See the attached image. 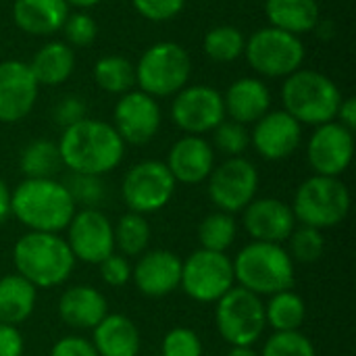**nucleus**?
<instances>
[{"instance_id":"1","label":"nucleus","mask_w":356,"mask_h":356,"mask_svg":"<svg viewBox=\"0 0 356 356\" xmlns=\"http://www.w3.org/2000/svg\"><path fill=\"white\" fill-rule=\"evenodd\" d=\"M63 167L71 173L106 175L115 171L125 156V142L106 121L86 117L79 123L65 127L56 142Z\"/></svg>"},{"instance_id":"2","label":"nucleus","mask_w":356,"mask_h":356,"mask_svg":"<svg viewBox=\"0 0 356 356\" xmlns=\"http://www.w3.org/2000/svg\"><path fill=\"white\" fill-rule=\"evenodd\" d=\"M77 207L63 181L54 177L25 179L10 190V215L27 232L60 234L67 229Z\"/></svg>"},{"instance_id":"3","label":"nucleus","mask_w":356,"mask_h":356,"mask_svg":"<svg viewBox=\"0 0 356 356\" xmlns=\"http://www.w3.org/2000/svg\"><path fill=\"white\" fill-rule=\"evenodd\" d=\"M13 265L35 290H50L69 282L77 261L60 234L27 232L13 246Z\"/></svg>"},{"instance_id":"4","label":"nucleus","mask_w":356,"mask_h":356,"mask_svg":"<svg viewBox=\"0 0 356 356\" xmlns=\"http://www.w3.org/2000/svg\"><path fill=\"white\" fill-rule=\"evenodd\" d=\"M232 263L236 286L261 298L294 288L296 263L292 261L284 244L252 240L244 248H240Z\"/></svg>"},{"instance_id":"5","label":"nucleus","mask_w":356,"mask_h":356,"mask_svg":"<svg viewBox=\"0 0 356 356\" xmlns=\"http://www.w3.org/2000/svg\"><path fill=\"white\" fill-rule=\"evenodd\" d=\"M342 92L332 77L315 69H298L282 83V104L300 125H323L336 121Z\"/></svg>"},{"instance_id":"6","label":"nucleus","mask_w":356,"mask_h":356,"mask_svg":"<svg viewBox=\"0 0 356 356\" xmlns=\"http://www.w3.org/2000/svg\"><path fill=\"white\" fill-rule=\"evenodd\" d=\"M290 207L296 223L325 232L348 217L350 192L340 177L311 175L298 186Z\"/></svg>"},{"instance_id":"7","label":"nucleus","mask_w":356,"mask_h":356,"mask_svg":"<svg viewBox=\"0 0 356 356\" xmlns=\"http://www.w3.org/2000/svg\"><path fill=\"white\" fill-rule=\"evenodd\" d=\"M134 67L136 83L152 98L175 96L192 77L190 52L181 44L169 40L148 46Z\"/></svg>"},{"instance_id":"8","label":"nucleus","mask_w":356,"mask_h":356,"mask_svg":"<svg viewBox=\"0 0 356 356\" xmlns=\"http://www.w3.org/2000/svg\"><path fill=\"white\" fill-rule=\"evenodd\" d=\"M244 56L261 79H286L302 69L307 48L298 35L267 25L246 38Z\"/></svg>"},{"instance_id":"9","label":"nucleus","mask_w":356,"mask_h":356,"mask_svg":"<svg viewBox=\"0 0 356 356\" xmlns=\"http://www.w3.org/2000/svg\"><path fill=\"white\" fill-rule=\"evenodd\" d=\"M215 327L229 346H254L267 330L263 298L234 286L215 302Z\"/></svg>"},{"instance_id":"10","label":"nucleus","mask_w":356,"mask_h":356,"mask_svg":"<svg viewBox=\"0 0 356 356\" xmlns=\"http://www.w3.org/2000/svg\"><path fill=\"white\" fill-rule=\"evenodd\" d=\"M177 181L163 161H140L127 169L121 181V198L131 213L152 215L163 211L175 196Z\"/></svg>"},{"instance_id":"11","label":"nucleus","mask_w":356,"mask_h":356,"mask_svg":"<svg viewBox=\"0 0 356 356\" xmlns=\"http://www.w3.org/2000/svg\"><path fill=\"white\" fill-rule=\"evenodd\" d=\"M234 286V263L225 252L198 248L186 261H181L179 288L194 302L215 305Z\"/></svg>"},{"instance_id":"12","label":"nucleus","mask_w":356,"mask_h":356,"mask_svg":"<svg viewBox=\"0 0 356 356\" xmlns=\"http://www.w3.org/2000/svg\"><path fill=\"white\" fill-rule=\"evenodd\" d=\"M259 181V169L252 161L244 156H232L221 165H215L207 179V192L217 211L236 215L257 198Z\"/></svg>"},{"instance_id":"13","label":"nucleus","mask_w":356,"mask_h":356,"mask_svg":"<svg viewBox=\"0 0 356 356\" xmlns=\"http://www.w3.org/2000/svg\"><path fill=\"white\" fill-rule=\"evenodd\" d=\"M171 119L184 134L204 136L227 119L223 94L211 86L188 83L173 96Z\"/></svg>"},{"instance_id":"14","label":"nucleus","mask_w":356,"mask_h":356,"mask_svg":"<svg viewBox=\"0 0 356 356\" xmlns=\"http://www.w3.org/2000/svg\"><path fill=\"white\" fill-rule=\"evenodd\" d=\"M161 123L163 113L156 98L144 94L142 90H129L119 96L111 125L125 146H144L159 134Z\"/></svg>"},{"instance_id":"15","label":"nucleus","mask_w":356,"mask_h":356,"mask_svg":"<svg viewBox=\"0 0 356 356\" xmlns=\"http://www.w3.org/2000/svg\"><path fill=\"white\" fill-rule=\"evenodd\" d=\"M67 244L75 261L98 265L115 252V234L111 219L100 209L75 211L67 225Z\"/></svg>"},{"instance_id":"16","label":"nucleus","mask_w":356,"mask_h":356,"mask_svg":"<svg viewBox=\"0 0 356 356\" xmlns=\"http://www.w3.org/2000/svg\"><path fill=\"white\" fill-rule=\"evenodd\" d=\"M355 156V131L338 121L317 125L307 144V161L315 175L340 177Z\"/></svg>"},{"instance_id":"17","label":"nucleus","mask_w":356,"mask_h":356,"mask_svg":"<svg viewBox=\"0 0 356 356\" xmlns=\"http://www.w3.org/2000/svg\"><path fill=\"white\" fill-rule=\"evenodd\" d=\"M250 129V146L265 161H286L302 144V125L284 108L265 113Z\"/></svg>"},{"instance_id":"18","label":"nucleus","mask_w":356,"mask_h":356,"mask_svg":"<svg viewBox=\"0 0 356 356\" xmlns=\"http://www.w3.org/2000/svg\"><path fill=\"white\" fill-rule=\"evenodd\" d=\"M40 86L29 65L17 58L0 60V123H19L38 100Z\"/></svg>"},{"instance_id":"19","label":"nucleus","mask_w":356,"mask_h":356,"mask_svg":"<svg viewBox=\"0 0 356 356\" xmlns=\"http://www.w3.org/2000/svg\"><path fill=\"white\" fill-rule=\"evenodd\" d=\"M242 225L254 242L284 244L298 223L288 202L280 198H254L242 211Z\"/></svg>"},{"instance_id":"20","label":"nucleus","mask_w":356,"mask_h":356,"mask_svg":"<svg viewBox=\"0 0 356 356\" xmlns=\"http://www.w3.org/2000/svg\"><path fill=\"white\" fill-rule=\"evenodd\" d=\"M181 259L165 248L146 250L131 265V282L148 298H165L179 288Z\"/></svg>"},{"instance_id":"21","label":"nucleus","mask_w":356,"mask_h":356,"mask_svg":"<svg viewBox=\"0 0 356 356\" xmlns=\"http://www.w3.org/2000/svg\"><path fill=\"white\" fill-rule=\"evenodd\" d=\"M177 184L198 186L209 179L215 169V148L204 136H181L165 161Z\"/></svg>"},{"instance_id":"22","label":"nucleus","mask_w":356,"mask_h":356,"mask_svg":"<svg viewBox=\"0 0 356 356\" xmlns=\"http://www.w3.org/2000/svg\"><path fill=\"white\" fill-rule=\"evenodd\" d=\"M106 315L108 300L94 286H71L58 298V317L71 330L92 332Z\"/></svg>"},{"instance_id":"23","label":"nucleus","mask_w":356,"mask_h":356,"mask_svg":"<svg viewBox=\"0 0 356 356\" xmlns=\"http://www.w3.org/2000/svg\"><path fill=\"white\" fill-rule=\"evenodd\" d=\"M225 117L250 125L271 111V90L261 77H240L223 94Z\"/></svg>"},{"instance_id":"24","label":"nucleus","mask_w":356,"mask_h":356,"mask_svg":"<svg viewBox=\"0 0 356 356\" xmlns=\"http://www.w3.org/2000/svg\"><path fill=\"white\" fill-rule=\"evenodd\" d=\"M92 346L98 356H140L142 334L138 325L121 313H108L92 330Z\"/></svg>"},{"instance_id":"25","label":"nucleus","mask_w":356,"mask_h":356,"mask_svg":"<svg viewBox=\"0 0 356 356\" xmlns=\"http://www.w3.org/2000/svg\"><path fill=\"white\" fill-rule=\"evenodd\" d=\"M69 13L71 8L65 0H15L13 4L15 25L23 33L38 38H48L60 31Z\"/></svg>"},{"instance_id":"26","label":"nucleus","mask_w":356,"mask_h":356,"mask_svg":"<svg viewBox=\"0 0 356 356\" xmlns=\"http://www.w3.org/2000/svg\"><path fill=\"white\" fill-rule=\"evenodd\" d=\"M38 86H60L75 71V50L63 40L46 42L27 63Z\"/></svg>"},{"instance_id":"27","label":"nucleus","mask_w":356,"mask_h":356,"mask_svg":"<svg viewBox=\"0 0 356 356\" xmlns=\"http://www.w3.org/2000/svg\"><path fill=\"white\" fill-rule=\"evenodd\" d=\"M265 17L271 27L300 38L315 31L321 8L317 0H265Z\"/></svg>"},{"instance_id":"28","label":"nucleus","mask_w":356,"mask_h":356,"mask_svg":"<svg viewBox=\"0 0 356 356\" xmlns=\"http://www.w3.org/2000/svg\"><path fill=\"white\" fill-rule=\"evenodd\" d=\"M38 302V290L17 273L0 277V323L19 327L25 323Z\"/></svg>"},{"instance_id":"29","label":"nucleus","mask_w":356,"mask_h":356,"mask_svg":"<svg viewBox=\"0 0 356 356\" xmlns=\"http://www.w3.org/2000/svg\"><path fill=\"white\" fill-rule=\"evenodd\" d=\"M265 321L273 332H300L307 321V302L294 290H284L265 302Z\"/></svg>"},{"instance_id":"30","label":"nucleus","mask_w":356,"mask_h":356,"mask_svg":"<svg viewBox=\"0 0 356 356\" xmlns=\"http://www.w3.org/2000/svg\"><path fill=\"white\" fill-rule=\"evenodd\" d=\"M63 167L60 152L56 142L40 138L31 140L27 146H23L19 154V171L25 179H44L54 177Z\"/></svg>"},{"instance_id":"31","label":"nucleus","mask_w":356,"mask_h":356,"mask_svg":"<svg viewBox=\"0 0 356 356\" xmlns=\"http://www.w3.org/2000/svg\"><path fill=\"white\" fill-rule=\"evenodd\" d=\"M113 234H115V252L127 259L140 257L142 252H146L150 238H152L148 219L131 211L119 217V221L113 225Z\"/></svg>"},{"instance_id":"32","label":"nucleus","mask_w":356,"mask_h":356,"mask_svg":"<svg viewBox=\"0 0 356 356\" xmlns=\"http://www.w3.org/2000/svg\"><path fill=\"white\" fill-rule=\"evenodd\" d=\"M94 81L100 90L108 94H125L136 83V67L129 58L121 54L100 56L94 65Z\"/></svg>"},{"instance_id":"33","label":"nucleus","mask_w":356,"mask_h":356,"mask_svg":"<svg viewBox=\"0 0 356 356\" xmlns=\"http://www.w3.org/2000/svg\"><path fill=\"white\" fill-rule=\"evenodd\" d=\"M246 38L236 25H215L202 40V50L213 63H234L244 56Z\"/></svg>"},{"instance_id":"34","label":"nucleus","mask_w":356,"mask_h":356,"mask_svg":"<svg viewBox=\"0 0 356 356\" xmlns=\"http://www.w3.org/2000/svg\"><path fill=\"white\" fill-rule=\"evenodd\" d=\"M238 238V221L234 215L215 211L207 215L198 225V242L200 248L213 252H227V248Z\"/></svg>"},{"instance_id":"35","label":"nucleus","mask_w":356,"mask_h":356,"mask_svg":"<svg viewBox=\"0 0 356 356\" xmlns=\"http://www.w3.org/2000/svg\"><path fill=\"white\" fill-rule=\"evenodd\" d=\"M290 248H286L292 257L294 263L302 265H313L317 263L323 252H325V238L321 229L307 227V225H296L292 236L288 238Z\"/></svg>"},{"instance_id":"36","label":"nucleus","mask_w":356,"mask_h":356,"mask_svg":"<svg viewBox=\"0 0 356 356\" xmlns=\"http://www.w3.org/2000/svg\"><path fill=\"white\" fill-rule=\"evenodd\" d=\"M261 356H317L315 344L302 332H273L263 348Z\"/></svg>"},{"instance_id":"37","label":"nucleus","mask_w":356,"mask_h":356,"mask_svg":"<svg viewBox=\"0 0 356 356\" xmlns=\"http://www.w3.org/2000/svg\"><path fill=\"white\" fill-rule=\"evenodd\" d=\"M248 146H250V129L242 123L223 119L213 129V148L225 154L227 159L242 156L248 150Z\"/></svg>"},{"instance_id":"38","label":"nucleus","mask_w":356,"mask_h":356,"mask_svg":"<svg viewBox=\"0 0 356 356\" xmlns=\"http://www.w3.org/2000/svg\"><path fill=\"white\" fill-rule=\"evenodd\" d=\"M63 184L69 190L75 207L98 209L106 198V186L102 184V177H98V175L71 173V177Z\"/></svg>"},{"instance_id":"39","label":"nucleus","mask_w":356,"mask_h":356,"mask_svg":"<svg viewBox=\"0 0 356 356\" xmlns=\"http://www.w3.org/2000/svg\"><path fill=\"white\" fill-rule=\"evenodd\" d=\"M60 31L65 33L63 42H67L75 50V48H86V46L94 44V40L98 35V25L90 13L75 10V13H69Z\"/></svg>"},{"instance_id":"40","label":"nucleus","mask_w":356,"mask_h":356,"mask_svg":"<svg viewBox=\"0 0 356 356\" xmlns=\"http://www.w3.org/2000/svg\"><path fill=\"white\" fill-rule=\"evenodd\" d=\"M202 340L190 327L169 330L161 344V356H202Z\"/></svg>"},{"instance_id":"41","label":"nucleus","mask_w":356,"mask_h":356,"mask_svg":"<svg viewBox=\"0 0 356 356\" xmlns=\"http://www.w3.org/2000/svg\"><path fill=\"white\" fill-rule=\"evenodd\" d=\"M131 4L136 13L144 17L146 21L165 23V21L175 19L184 10L186 0H131Z\"/></svg>"},{"instance_id":"42","label":"nucleus","mask_w":356,"mask_h":356,"mask_svg":"<svg viewBox=\"0 0 356 356\" xmlns=\"http://www.w3.org/2000/svg\"><path fill=\"white\" fill-rule=\"evenodd\" d=\"M100 280L111 288H123L131 282V263L127 257L113 252L102 263H98Z\"/></svg>"},{"instance_id":"43","label":"nucleus","mask_w":356,"mask_h":356,"mask_svg":"<svg viewBox=\"0 0 356 356\" xmlns=\"http://www.w3.org/2000/svg\"><path fill=\"white\" fill-rule=\"evenodd\" d=\"M88 117V104H86V100L81 98V96H77V94H67V96H63L56 104H54V108H52V119H54V123H58L63 129L65 127H71V125H75V123H79L81 119H86Z\"/></svg>"},{"instance_id":"44","label":"nucleus","mask_w":356,"mask_h":356,"mask_svg":"<svg viewBox=\"0 0 356 356\" xmlns=\"http://www.w3.org/2000/svg\"><path fill=\"white\" fill-rule=\"evenodd\" d=\"M48 356H98L96 348L88 338L81 336H65L56 340Z\"/></svg>"},{"instance_id":"45","label":"nucleus","mask_w":356,"mask_h":356,"mask_svg":"<svg viewBox=\"0 0 356 356\" xmlns=\"http://www.w3.org/2000/svg\"><path fill=\"white\" fill-rule=\"evenodd\" d=\"M25 340L19 327L0 323V356H23Z\"/></svg>"},{"instance_id":"46","label":"nucleus","mask_w":356,"mask_h":356,"mask_svg":"<svg viewBox=\"0 0 356 356\" xmlns=\"http://www.w3.org/2000/svg\"><path fill=\"white\" fill-rule=\"evenodd\" d=\"M336 121H338L342 127H346V129L355 131L356 129V98L355 96L342 98V102H340V108H338V113H336Z\"/></svg>"},{"instance_id":"47","label":"nucleus","mask_w":356,"mask_h":356,"mask_svg":"<svg viewBox=\"0 0 356 356\" xmlns=\"http://www.w3.org/2000/svg\"><path fill=\"white\" fill-rule=\"evenodd\" d=\"M10 217V190L6 181L0 177V223H4Z\"/></svg>"},{"instance_id":"48","label":"nucleus","mask_w":356,"mask_h":356,"mask_svg":"<svg viewBox=\"0 0 356 356\" xmlns=\"http://www.w3.org/2000/svg\"><path fill=\"white\" fill-rule=\"evenodd\" d=\"M69 4V8H77V10H88V8H94L96 4H100L102 0H65Z\"/></svg>"},{"instance_id":"49","label":"nucleus","mask_w":356,"mask_h":356,"mask_svg":"<svg viewBox=\"0 0 356 356\" xmlns=\"http://www.w3.org/2000/svg\"><path fill=\"white\" fill-rule=\"evenodd\" d=\"M225 356H261L252 346H232Z\"/></svg>"}]
</instances>
